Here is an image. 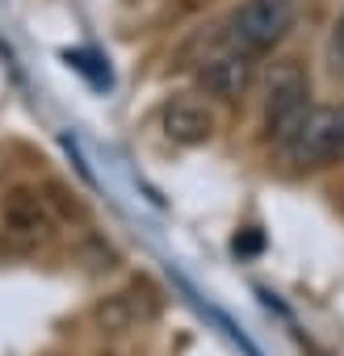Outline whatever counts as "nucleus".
<instances>
[{
    "instance_id": "3",
    "label": "nucleus",
    "mask_w": 344,
    "mask_h": 356,
    "mask_svg": "<svg viewBox=\"0 0 344 356\" xmlns=\"http://www.w3.org/2000/svg\"><path fill=\"white\" fill-rule=\"evenodd\" d=\"M198 84L206 97H219V101H240L248 97V88L256 84V55L223 42L219 51H210L198 67Z\"/></svg>"
},
{
    "instance_id": "2",
    "label": "nucleus",
    "mask_w": 344,
    "mask_h": 356,
    "mask_svg": "<svg viewBox=\"0 0 344 356\" xmlns=\"http://www.w3.org/2000/svg\"><path fill=\"white\" fill-rule=\"evenodd\" d=\"M294 26V0H244L227 17V38L231 47L248 51V55H265L273 51Z\"/></svg>"
},
{
    "instance_id": "6",
    "label": "nucleus",
    "mask_w": 344,
    "mask_h": 356,
    "mask_svg": "<svg viewBox=\"0 0 344 356\" xmlns=\"http://www.w3.org/2000/svg\"><path fill=\"white\" fill-rule=\"evenodd\" d=\"M331 122H336V109H311V118L302 122V130L281 147L286 159L298 172H315V168L336 163L331 159Z\"/></svg>"
},
{
    "instance_id": "1",
    "label": "nucleus",
    "mask_w": 344,
    "mask_h": 356,
    "mask_svg": "<svg viewBox=\"0 0 344 356\" xmlns=\"http://www.w3.org/2000/svg\"><path fill=\"white\" fill-rule=\"evenodd\" d=\"M311 80L306 72L294 63V59H281L269 80H265V101H260V130H265V143L273 147H286L302 122L311 118Z\"/></svg>"
},
{
    "instance_id": "8",
    "label": "nucleus",
    "mask_w": 344,
    "mask_h": 356,
    "mask_svg": "<svg viewBox=\"0 0 344 356\" xmlns=\"http://www.w3.org/2000/svg\"><path fill=\"white\" fill-rule=\"evenodd\" d=\"M331 159H344V105H336V122H331Z\"/></svg>"
},
{
    "instance_id": "7",
    "label": "nucleus",
    "mask_w": 344,
    "mask_h": 356,
    "mask_svg": "<svg viewBox=\"0 0 344 356\" xmlns=\"http://www.w3.org/2000/svg\"><path fill=\"white\" fill-rule=\"evenodd\" d=\"M323 59H327V72H331V76H344V9L336 13V22H331V30H327Z\"/></svg>"
},
{
    "instance_id": "5",
    "label": "nucleus",
    "mask_w": 344,
    "mask_h": 356,
    "mask_svg": "<svg viewBox=\"0 0 344 356\" xmlns=\"http://www.w3.org/2000/svg\"><path fill=\"white\" fill-rule=\"evenodd\" d=\"M159 130H164L168 143H177V147H206L214 138V130H219V118L198 97H172L159 109Z\"/></svg>"
},
{
    "instance_id": "4",
    "label": "nucleus",
    "mask_w": 344,
    "mask_h": 356,
    "mask_svg": "<svg viewBox=\"0 0 344 356\" xmlns=\"http://www.w3.org/2000/svg\"><path fill=\"white\" fill-rule=\"evenodd\" d=\"M0 231L17 248H38L55 235V214L47 197H38L34 189H9L5 206H0Z\"/></svg>"
}]
</instances>
